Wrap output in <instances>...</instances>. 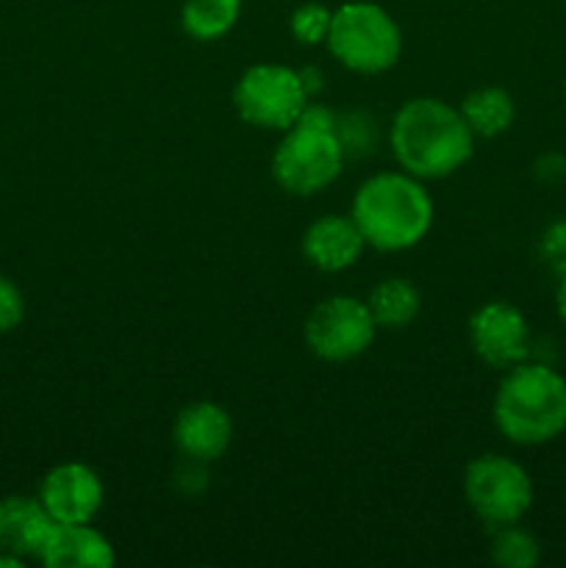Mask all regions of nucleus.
Listing matches in <instances>:
<instances>
[{"instance_id":"aec40b11","label":"nucleus","mask_w":566,"mask_h":568,"mask_svg":"<svg viewBox=\"0 0 566 568\" xmlns=\"http://www.w3.org/2000/svg\"><path fill=\"white\" fill-rule=\"evenodd\" d=\"M538 253H542L544 264H547L555 275H566V220L553 222V225L544 231Z\"/></svg>"},{"instance_id":"423d86ee","label":"nucleus","mask_w":566,"mask_h":568,"mask_svg":"<svg viewBox=\"0 0 566 568\" xmlns=\"http://www.w3.org/2000/svg\"><path fill=\"white\" fill-rule=\"evenodd\" d=\"M309 92L303 75L283 64H253L233 87V105L247 125L289 131L303 114Z\"/></svg>"},{"instance_id":"b1692460","label":"nucleus","mask_w":566,"mask_h":568,"mask_svg":"<svg viewBox=\"0 0 566 568\" xmlns=\"http://www.w3.org/2000/svg\"><path fill=\"white\" fill-rule=\"evenodd\" d=\"M22 566V558H17V555H9V552H0V568H20Z\"/></svg>"},{"instance_id":"f3484780","label":"nucleus","mask_w":566,"mask_h":568,"mask_svg":"<svg viewBox=\"0 0 566 568\" xmlns=\"http://www.w3.org/2000/svg\"><path fill=\"white\" fill-rule=\"evenodd\" d=\"M242 14V0H186L181 26L194 42H216L228 37Z\"/></svg>"},{"instance_id":"9b49d317","label":"nucleus","mask_w":566,"mask_h":568,"mask_svg":"<svg viewBox=\"0 0 566 568\" xmlns=\"http://www.w3.org/2000/svg\"><path fill=\"white\" fill-rule=\"evenodd\" d=\"M233 438V419L222 405L192 403L178 414L172 425V442L183 458L214 464L225 455Z\"/></svg>"},{"instance_id":"a211bd4d","label":"nucleus","mask_w":566,"mask_h":568,"mask_svg":"<svg viewBox=\"0 0 566 568\" xmlns=\"http://www.w3.org/2000/svg\"><path fill=\"white\" fill-rule=\"evenodd\" d=\"M492 560L503 568H533L542 560L536 536L522 530L519 521L497 527L492 538Z\"/></svg>"},{"instance_id":"f03ea898","label":"nucleus","mask_w":566,"mask_h":568,"mask_svg":"<svg viewBox=\"0 0 566 568\" xmlns=\"http://www.w3.org/2000/svg\"><path fill=\"white\" fill-rule=\"evenodd\" d=\"M350 216L366 247L403 253L416 247L433 225V200L425 183L408 172H377L355 189Z\"/></svg>"},{"instance_id":"1a4fd4ad","label":"nucleus","mask_w":566,"mask_h":568,"mask_svg":"<svg viewBox=\"0 0 566 568\" xmlns=\"http://www.w3.org/2000/svg\"><path fill=\"white\" fill-rule=\"evenodd\" d=\"M469 342L483 364L511 369L530 355V327L516 305L494 300L472 314Z\"/></svg>"},{"instance_id":"4be33fe9","label":"nucleus","mask_w":566,"mask_h":568,"mask_svg":"<svg viewBox=\"0 0 566 568\" xmlns=\"http://www.w3.org/2000/svg\"><path fill=\"white\" fill-rule=\"evenodd\" d=\"M536 175L542 178V181H549V183H558L566 178V159L558 153H549V155H542V159L536 161Z\"/></svg>"},{"instance_id":"6e6552de","label":"nucleus","mask_w":566,"mask_h":568,"mask_svg":"<svg viewBox=\"0 0 566 568\" xmlns=\"http://www.w3.org/2000/svg\"><path fill=\"white\" fill-rule=\"evenodd\" d=\"M375 333L377 325L366 308V300L347 297V294L314 305L303 327L311 353L331 364H344L364 355L375 342Z\"/></svg>"},{"instance_id":"0eeeda50","label":"nucleus","mask_w":566,"mask_h":568,"mask_svg":"<svg viewBox=\"0 0 566 568\" xmlns=\"http://www.w3.org/2000/svg\"><path fill=\"white\" fill-rule=\"evenodd\" d=\"M464 497L486 525H514L530 510L533 480L525 466L505 455H481L464 471Z\"/></svg>"},{"instance_id":"2eb2a0df","label":"nucleus","mask_w":566,"mask_h":568,"mask_svg":"<svg viewBox=\"0 0 566 568\" xmlns=\"http://www.w3.org/2000/svg\"><path fill=\"white\" fill-rule=\"evenodd\" d=\"M372 320L383 331H403L420 316L422 294L408 277H383L366 297Z\"/></svg>"},{"instance_id":"412c9836","label":"nucleus","mask_w":566,"mask_h":568,"mask_svg":"<svg viewBox=\"0 0 566 568\" xmlns=\"http://www.w3.org/2000/svg\"><path fill=\"white\" fill-rule=\"evenodd\" d=\"M26 316V300L22 292L9 281V277L0 275V333H11Z\"/></svg>"},{"instance_id":"20e7f679","label":"nucleus","mask_w":566,"mask_h":568,"mask_svg":"<svg viewBox=\"0 0 566 568\" xmlns=\"http://www.w3.org/2000/svg\"><path fill=\"white\" fill-rule=\"evenodd\" d=\"M325 44L344 70L358 75H381L400 61L403 33L383 6L353 0L333 9Z\"/></svg>"},{"instance_id":"dca6fc26","label":"nucleus","mask_w":566,"mask_h":568,"mask_svg":"<svg viewBox=\"0 0 566 568\" xmlns=\"http://www.w3.org/2000/svg\"><path fill=\"white\" fill-rule=\"evenodd\" d=\"M461 116L466 120L475 139H494L514 125L516 105L505 89L499 87H481L464 98L458 105Z\"/></svg>"},{"instance_id":"393cba45","label":"nucleus","mask_w":566,"mask_h":568,"mask_svg":"<svg viewBox=\"0 0 566 568\" xmlns=\"http://www.w3.org/2000/svg\"><path fill=\"white\" fill-rule=\"evenodd\" d=\"M564 98H566V83H564Z\"/></svg>"},{"instance_id":"ddd939ff","label":"nucleus","mask_w":566,"mask_h":568,"mask_svg":"<svg viewBox=\"0 0 566 568\" xmlns=\"http://www.w3.org/2000/svg\"><path fill=\"white\" fill-rule=\"evenodd\" d=\"M39 564L48 568H111L117 552L109 538L94 530L92 521L61 525L55 521L39 552Z\"/></svg>"},{"instance_id":"f8f14e48","label":"nucleus","mask_w":566,"mask_h":568,"mask_svg":"<svg viewBox=\"0 0 566 568\" xmlns=\"http://www.w3.org/2000/svg\"><path fill=\"white\" fill-rule=\"evenodd\" d=\"M366 242L350 214H325L303 233V255L314 270L344 272L361 258Z\"/></svg>"},{"instance_id":"9d476101","label":"nucleus","mask_w":566,"mask_h":568,"mask_svg":"<svg viewBox=\"0 0 566 568\" xmlns=\"http://www.w3.org/2000/svg\"><path fill=\"white\" fill-rule=\"evenodd\" d=\"M103 480L98 471L87 464H59L42 477L39 486V503L50 514V519L61 525H83L92 521L103 508Z\"/></svg>"},{"instance_id":"4468645a","label":"nucleus","mask_w":566,"mask_h":568,"mask_svg":"<svg viewBox=\"0 0 566 568\" xmlns=\"http://www.w3.org/2000/svg\"><path fill=\"white\" fill-rule=\"evenodd\" d=\"M55 521L39 503V497H3L0 499V552L17 558L39 560L44 541Z\"/></svg>"},{"instance_id":"5701e85b","label":"nucleus","mask_w":566,"mask_h":568,"mask_svg":"<svg viewBox=\"0 0 566 568\" xmlns=\"http://www.w3.org/2000/svg\"><path fill=\"white\" fill-rule=\"evenodd\" d=\"M555 311H558L560 322L566 325V275H560L558 288H555Z\"/></svg>"},{"instance_id":"39448f33","label":"nucleus","mask_w":566,"mask_h":568,"mask_svg":"<svg viewBox=\"0 0 566 568\" xmlns=\"http://www.w3.org/2000/svg\"><path fill=\"white\" fill-rule=\"evenodd\" d=\"M344 148L336 131L292 125L283 131L272 155L275 183L289 194L311 197L331 186L344 166Z\"/></svg>"},{"instance_id":"6ab92c4d","label":"nucleus","mask_w":566,"mask_h":568,"mask_svg":"<svg viewBox=\"0 0 566 568\" xmlns=\"http://www.w3.org/2000/svg\"><path fill=\"white\" fill-rule=\"evenodd\" d=\"M331 17L333 11L322 3H303L292 11V20H289V28H292V37L297 39L300 44H320L327 39V31H331Z\"/></svg>"},{"instance_id":"f257e3e1","label":"nucleus","mask_w":566,"mask_h":568,"mask_svg":"<svg viewBox=\"0 0 566 568\" xmlns=\"http://www.w3.org/2000/svg\"><path fill=\"white\" fill-rule=\"evenodd\" d=\"M388 144L400 170L420 181H438L472 159L475 133L455 105L438 98H414L394 114Z\"/></svg>"},{"instance_id":"7ed1b4c3","label":"nucleus","mask_w":566,"mask_h":568,"mask_svg":"<svg viewBox=\"0 0 566 568\" xmlns=\"http://www.w3.org/2000/svg\"><path fill=\"white\" fill-rule=\"evenodd\" d=\"M494 425L519 447H542L566 430V381L547 364L505 369L494 394Z\"/></svg>"}]
</instances>
